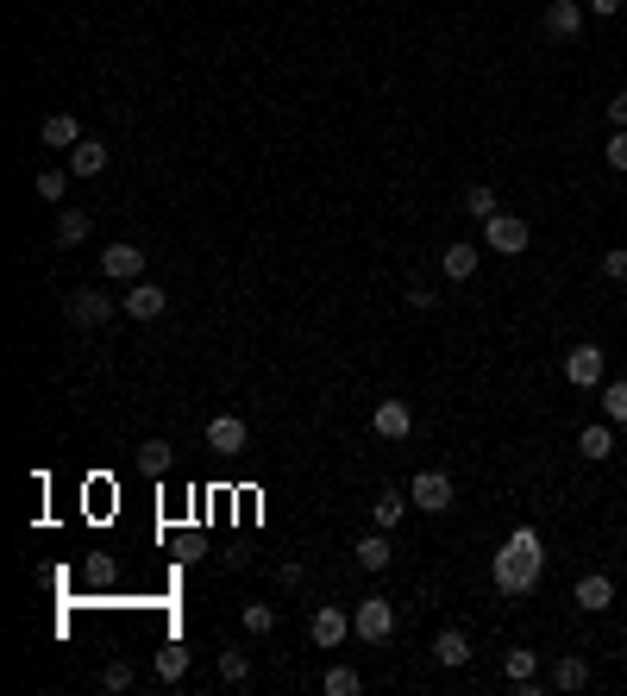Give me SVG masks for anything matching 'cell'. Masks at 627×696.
<instances>
[{
	"mask_svg": "<svg viewBox=\"0 0 627 696\" xmlns=\"http://www.w3.org/2000/svg\"><path fill=\"white\" fill-rule=\"evenodd\" d=\"M540 577H546V546H540V527H515L502 540V552L490 559V584L508 596V602H521L540 590Z\"/></svg>",
	"mask_w": 627,
	"mask_h": 696,
	"instance_id": "cell-1",
	"label": "cell"
},
{
	"mask_svg": "<svg viewBox=\"0 0 627 696\" xmlns=\"http://www.w3.org/2000/svg\"><path fill=\"white\" fill-rule=\"evenodd\" d=\"M483 245H490L496 258H521V251L533 245V226L521 214H490L483 220Z\"/></svg>",
	"mask_w": 627,
	"mask_h": 696,
	"instance_id": "cell-2",
	"label": "cell"
},
{
	"mask_svg": "<svg viewBox=\"0 0 627 696\" xmlns=\"http://www.w3.org/2000/svg\"><path fill=\"white\" fill-rule=\"evenodd\" d=\"M352 634L370 640V646H389V634H396V609H389L383 596H364L352 609Z\"/></svg>",
	"mask_w": 627,
	"mask_h": 696,
	"instance_id": "cell-3",
	"label": "cell"
},
{
	"mask_svg": "<svg viewBox=\"0 0 627 696\" xmlns=\"http://www.w3.org/2000/svg\"><path fill=\"white\" fill-rule=\"evenodd\" d=\"M565 377L577 389H602V383H609V358H602V345H571V352H565Z\"/></svg>",
	"mask_w": 627,
	"mask_h": 696,
	"instance_id": "cell-4",
	"label": "cell"
},
{
	"mask_svg": "<svg viewBox=\"0 0 627 696\" xmlns=\"http://www.w3.org/2000/svg\"><path fill=\"white\" fill-rule=\"evenodd\" d=\"M452 477L446 471H414V483H408V502L414 508H427V515H446V508H452Z\"/></svg>",
	"mask_w": 627,
	"mask_h": 696,
	"instance_id": "cell-5",
	"label": "cell"
},
{
	"mask_svg": "<svg viewBox=\"0 0 627 696\" xmlns=\"http://www.w3.org/2000/svg\"><path fill=\"white\" fill-rule=\"evenodd\" d=\"M540 26H546V38H559V44H571L577 32H584V0H546V13H540Z\"/></svg>",
	"mask_w": 627,
	"mask_h": 696,
	"instance_id": "cell-6",
	"label": "cell"
},
{
	"mask_svg": "<svg viewBox=\"0 0 627 696\" xmlns=\"http://www.w3.org/2000/svg\"><path fill=\"white\" fill-rule=\"evenodd\" d=\"M207 446H214L220 458H239L251 446V427L239 421V414H214V421H207Z\"/></svg>",
	"mask_w": 627,
	"mask_h": 696,
	"instance_id": "cell-7",
	"label": "cell"
},
{
	"mask_svg": "<svg viewBox=\"0 0 627 696\" xmlns=\"http://www.w3.org/2000/svg\"><path fill=\"white\" fill-rule=\"evenodd\" d=\"M571 602H577L584 615H602V609L615 602V577H609V571H584V577H577V590H571Z\"/></svg>",
	"mask_w": 627,
	"mask_h": 696,
	"instance_id": "cell-8",
	"label": "cell"
},
{
	"mask_svg": "<svg viewBox=\"0 0 627 696\" xmlns=\"http://www.w3.org/2000/svg\"><path fill=\"white\" fill-rule=\"evenodd\" d=\"M308 634H314V646H327V653H333V646H339L345 634H352V615H345L339 602H320V609H314V621H308Z\"/></svg>",
	"mask_w": 627,
	"mask_h": 696,
	"instance_id": "cell-9",
	"label": "cell"
},
{
	"mask_svg": "<svg viewBox=\"0 0 627 696\" xmlns=\"http://www.w3.org/2000/svg\"><path fill=\"white\" fill-rule=\"evenodd\" d=\"M120 308L132 314V320H157L170 308V295L157 289V283H145V276H138V283H126V295H120Z\"/></svg>",
	"mask_w": 627,
	"mask_h": 696,
	"instance_id": "cell-10",
	"label": "cell"
},
{
	"mask_svg": "<svg viewBox=\"0 0 627 696\" xmlns=\"http://www.w3.org/2000/svg\"><path fill=\"white\" fill-rule=\"evenodd\" d=\"M370 427H377V439H408V433H414V408L389 396V402L370 408Z\"/></svg>",
	"mask_w": 627,
	"mask_h": 696,
	"instance_id": "cell-11",
	"label": "cell"
},
{
	"mask_svg": "<svg viewBox=\"0 0 627 696\" xmlns=\"http://www.w3.org/2000/svg\"><path fill=\"white\" fill-rule=\"evenodd\" d=\"M101 276H113V283H138V276H145V251L138 245H107L101 251Z\"/></svg>",
	"mask_w": 627,
	"mask_h": 696,
	"instance_id": "cell-12",
	"label": "cell"
},
{
	"mask_svg": "<svg viewBox=\"0 0 627 696\" xmlns=\"http://www.w3.org/2000/svg\"><path fill=\"white\" fill-rule=\"evenodd\" d=\"M69 320H76V327H101V320L113 314V301L101 295V289H76V295H69V308H63Z\"/></svg>",
	"mask_w": 627,
	"mask_h": 696,
	"instance_id": "cell-13",
	"label": "cell"
},
{
	"mask_svg": "<svg viewBox=\"0 0 627 696\" xmlns=\"http://www.w3.org/2000/svg\"><path fill=\"white\" fill-rule=\"evenodd\" d=\"M477 264H483V251H477V245H464V239L439 251V270H446V283H471Z\"/></svg>",
	"mask_w": 627,
	"mask_h": 696,
	"instance_id": "cell-14",
	"label": "cell"
},
{
	"mask_svg": "<svg viewBox=\"0 0 627 696\" xmlns=\"http://www.w3.org/2000/svg\"><path fill=\"white\" fill-rule=\"evenodd\" d=\"M433 659L446 665V671L471 665V634H464V628H439V640H433Z\"/></svg>",
	"mask_w": 627,
	"mask_h": 696,
	"instance_id": "cell-15",
	"label": "cell"
},
{
	"mask_svg": "<svg viewBox=\"0 0 627 696\" xmlns=\"http://www.w3.org/2000/svg\"><path fill=\"white\" fill-rule=\"evenodd\" d=\"M38 138H44V145H51V151H76V145H82V126L69 120V113H44Z\"/></svg>",
	"mask_w": 627,
	"mask_h": 696,
	"instance_id": "cell-16",
	"label": "cell"
},
{
	"mask_svg": "<svg viewBox=\"0 0 627 696\" xmlns=\"http://www.w3.org/2000/svg\"><path fill=\"white\" fill-rule=\"evenodd\" d=\"M577 452H584L590 464H602V458L615 452V421H590L584 433H577Z\"/></svg>",
	"mask_w": 627,
	"mask_h": 696,
	"instance_id": "cell-17",
	"label": "cell"
},
{
	"mask_svg": "<svg viewBox=\"0 0 627 696\" xmlns=\"http://www.w3.org/2000/svg\"><path fill=\"white\" fill-rule=\"evenodd\" d=\"M408 508H414V502H408L402 490H383L377 502H370V521H377L383 533H396V527H402V515H408Z\"/></svg>",
	"mask_w": 627,
	"mask_h": 696,
	"instance_id": "cell-18",
	"label": "cell"
},
{
	"mask_svg": "<svg viewBox=\"0 0 627 696\" xmlns=\"http://www.w3.org/2000/svg\"><path fill=\"white\" fill-rule=\"evenodd\" d=\"M107 170V145L101 138H82L76 151H69V176H101Z\"/></svg>",
	"mask_w": 627,
	"mask_h": 696,
	"instance_id": "cell-19",
	"label": "cell"
},
{
	"mask_svg": "<svg viewBox=\"0 0 627 696\" xmlns=\"http://www.w3.org/2000/svg\"><path fill=\"white\" fill-rule=\"evenodd\" d=\"M170 464H176L170 439H145V446H138V471H145V477H170Z\"/></svg>",
	"mask_w": 627,
	"mask_h": 696,
	"instance_id": "cell-20",
	"label": "cell"
},
{
	"mask_svg": "<svg viewBox=\"0 0 627 696\" xmlns=\"http://www.w3.org/2000/svg\"><path fill=\"white\" fill-rule=\"evenodd\" d=\"M352 552H358V565H364V571H389V559H396V552H389V533H383V527H377V533H364Z\"/></svg>",
	"mask_w": 627,
	"mask_h": 696,
	"instance_id": "cell-21",
	"label": "cell"
},
{
	"mask_svg": "<svg viewBox=\"0 0 627 696\" xmlns=\"http://www.w3.org/2000/svg\"><path fill=\"white\" fill-rule=\"evenodd\" d=\"M157 678H164V684H182V678H189V646H182V640L157 646Z\"/></svg>",
	"mask_w": 627,
	"mask_h": 696,
	"instance_id": "cell-22",
	"label": "cell"
},
{
	"mask_svg": "<svg viewBox=\"0 0 627 696\" xmlns=\"http://www.w3.org/2000/svg\"><path fill=\"white\" fill-rule=\"evenodd\" d=\"M502 671H508V684H533L540 678V653H533V646H508Z\"/></svg>",
	"mask_w": 627,
	"mask_h": 696,
	"instance_id": "cell-23",
	"label": "cell"
},
{
	"mask_svg": "<svg viewBox=\"0 0 627 696\" xmlns=\"http://www.w3.org/2000/svg\"><path fill=\"white\" fill-rule=\"evenodd\" d=\"M88 232H95V214H82V207H63L57 214V245H82Z\"/></svg>",
	"mask_w": 627,
	"mask_h": 696,
	"instance_id": "cell-24",
	"label": "cell"
},
{
	"mask_svg": "<svg viewBox=\"0 0 627 696\" xmlns=\"http://www.w3.org/2000/svg\"><path fill=\"white\" fill-rule=\"evenodd\" d=\"M584 684H590V659L565 653L559 665H552V690H584Z\"/></svg>",
	"mask_w": 627,
	"mask_h": 696,
	"instance_id": "cell-25",
	"label": "cell"
},
{
	"mask_svg": "<svg viewBox=\"0 0 627 696\" xmlns=\"http://www.w3.org/2000/svg\"><path fill=\"white\" fill-rule=\"evenodd\" d=\"M464 214H471L477 226L490 220V214H502V207H496V189H490V182H477V189H464Z\"/></svg>",
	"mask_w": 627,
	"mask_h": 696,
	"instance_id": "cell-26",
	"label": "cell"
},
{
	"mask_svg": "<svg viewBox=\"0 0 627 696\" xmlns=\"http://www.w3.org/2000/svg\"><path fill=\"white\" fill-rule=\"evenodd\" d=\"M320 690H327V696H358V690H364V678H358L352 665H333L327 678H320Z\"/></svg>",
	"mask_w": 627,
	"mask_h": 696,
	"instance_id": "cell-27",
	"label": "cell"
},
{
	"mask_svg": "<svg viewBox=\"0 0 627 696\" xmlns=\"http://www.w3.org/2000/svg\"><path fill=\"white\" fill-rule=\"evenodd\" d=\"M602 414H609L615 427H627V377H615V383H602Z\"/></svg>",
	"mask_w": 627,
	"mask_h": 696,
	"instance_id": "cell-28",
	"label": "cell"
},
{
	"mask_svg": "<svg viewBox=\"0 0 627 696\" xmlns=\"http://www.w3.org/2000/svg\"><path fill=\"white\" fill-rule=\"evenodd\" d=\"M239 621H245V634H258V640L276 634V609H270V602H245V615H239Z\"/></svg>",
	"mask_w": 627,
	"mask_h": 696,
	"instance_id": "cell-29",
	"label": "cell"
},
{
	"mask_svg": "<svg viewBox=\"0 0 627 696\" xmlns=\"http://www.w3.org/2000/svg\"><path fill=\"white\" fill-rule=\"evenodd\" d=\"M220 678H226V684H245V678H251V659L239 653V646H232V653H220Z\"/></svg>",
	"mask_w": 627,
	"mask_h": 696,
	"instance_id": "cell-30",
	"label": "cell"
},
{
	"mask_svg": "<svg viewBox=\"0 0 627 696\" xmlns=\"http://www.w3.org/2000/svg\"><path fill=\"white\" fill-rule=\"evenodd\" d=\"M38 195L44 201H63L69 195V170H38Z\"/></svg>",
	"mask_w": 627,
	"mask_h": 696,
	"instance_id": "cell-31",
	"label": "cell"
},
{
	"mask_svg": "<svg viewBox=\"0 0 627 696\" xmlns=\"http://www.w3.org/2000/svg\"><path fill=\"white\" fill-rule=\"evenodd\" d=\"M602 276H609V283H627V245L602 251Z\"/></svg>",
	"mask_w": 627,
	"mask_h": 696,
	"instance_id": "cell-32",
	"label": "cell"
},
{
	"mask_svg": "<svg viewBox=\"0 0 627 696\" xmlns=\"http://www.w3.org/2000/svg\"><path fill=\"white\" fill-rule=\"evenodd\" d=\"M101 690H132V665H126V659H113V665L101 671Z\"/></svg>",
	"mask_w": 627,
	"mask_h": 696,
	"instance_id": "cell-33",
	"label": "cell"
},
{
	"mask_svg": "<svg viewBox=\"0 0 627 696\" xmlns=\"http://www.w3.org/2000/svg\"><path fill=\"white\" fill-rule=\"evenodd\" d=\"M602 157H609V170H627V126H615V138L602 145Z\"/></svg>",
	"mask_w": 627,
	"mask_h": 696,
	"instance_id": "cell-34",
	"label": "cell"
},
{
	"mask_svg": "<svg viewBox=\"0 0 627 696\" xmlns=\"http://www.w3.org/2000/svg\"><path fill=\"white\" fill-rule=\"evenodd\" d=\"M408 308H414V314H433V308H439V295H433L427 283H408Z\"/></svg>",
	"mask_w": 627,
	"mask_h": 696,
	"instance_id": "cell-35",
	"label": "cell"
},
{
	"mask_svg": "<svg viewBox=\"0 0 627 696\" xmlns=\"http://www.w3.org/2000/svg\"><path fill=\"white\" fill-rule=\"evenodd\" d=\"M609 120H615V126H627V88H621V95H609Z\"/></svg>",
	"mask_w": 627,
	"mask_h": 696,
	"instance_id": "cell-36",
	"label": "cell"
},
{
	"mask_svg": "<svg viewBox=\"0 0 627 696\" xmlns=\"http://www.w3.org/2000/svg\"><path fill=\"white\" fill-rule=\"evenodd\" d=\"M590 13H596V19H615V13H621V0H590Z\"/></svg>",
	"mask_w": 627,
	"mask_h": 696,
	"instance_id": "cell-37",
	"label": "cell"
}]
</instances>
